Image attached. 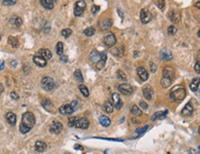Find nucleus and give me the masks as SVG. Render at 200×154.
I'll list each match as a JSON object with an SVG mask.
<instances>
[{
  "instance_id": "473e14b6",
  "label": "nucleus",
  "mask_w": 200,
  "mask_h": 154,
  "mask_svg": "<svg viewBox=\"0 0 200 154\" xmlns=\"http://www.w3.org/2000/svg\"><path fill=\"white\" fill-rule=\"evenodd\" d=\"M78 89H79V90H80V92L82 93L83 96H85V97H89V91L88 88H87L85 85L80 84V85L78 86Z\"/></svg>"
},
{
  "instance_id": "f704fd0d",
  "label": "nucleus",
  "mask_w": 200,
  "mask_h": 154,
  "mask_svg": "<svg viewBox=\"0 0 200 154\" xmlns=\"http://www.w3.org/2000/svg\"><path fill=\"white\" fill-rule=\"evenodd\" d=\"M131 114H133L134 116H142V111L139 109L138 106L133 105L131 108Z\"/></svg>"
},
{
  "instance_id": "37998d69",
  "label": "nucleus",
  "mask_w": 200,
  "mask_h": 154,
  "mask_svg": "<svg viewBox=\"0 0 200 154\" xmlns=\"http://www.w3.org/2000/svg\"><path fill=\"white\" fill-rule=\"evenodd\" d=\"M147 127H148V126H145L144 127H140V128H138V129H136V133H137V134L141 135V134H143L144 132H146V131H147Z\"/></svg>"
},
{
  "instance_id": "a878e982",
  "label": "nucleus",
  "mask_w": 200,
  "mask_h": 154,
  "mask_svg": "<svg viewBox=\"0 0 200 154\" xmlns=\"http://www.w3.org/2000/svg\"><path fill=\"white\" fill-rule=\"evenodd\" d=\"M103 109H104V111L105 113L111 114V113H113V111H114V105H113V104H112L111 101H105L104 104Z\"/></svg>"
},
{
  "instance_id": "2eb2a0df",
  "label": "nucleus",
  "mask_w": 200,
  "mask_h": 154,
  "mask_svg": "<svg viewBox=\"0 0 200 154\" xmlns=\"http://www.w3.org/2000/svg\"><path fill=\"white\" fill-rule=\"evenodd\" d=\"M160 57H161V58L163 59V60H171V59H173V53L171 52V51H170L168 48L164 47V48H162V51H161Z\"/></svg>"
},
{
  "instance_id": "4468645a",
  "label": "nucleus",
  "mask_w": 200,
  "mask_h": 154,
  "mask_svg": "<svg viewBox=\"0 0 200 154\" xmlns=\"http://www.w3.org/2000/svg\"><path fill=\"white\" fill-rule=\"evenodd\" d=\"M59 113H60L61 115H64V116H70L71 114L74 113V109L72 108V106H71L70 104L60 106V108H59Z\"/></svg>"
},
{
  "instance_id": "6e6552de",
  "label": "nucleus",
  "mask_w": 200,
  "mask_h": 154,
  "mask_svg": "<svg viewBox=\"0 0 200 154\" xmlns=\"http://www.w3.org/2000/svg\"><path fill=\"white\" fill-rule=\"evenodd\" d=\"M153 19L152 14L149 12L147 9H143L140 12V20L143 24H147L148 22H151Z\"/></svg>"
},
{
  "instance_id": "cd10ccee",
  "label": "nucleus",
  "mask_w": 200,
  "mask_h": 154,
  "mask_svg": "<svg viewBox=\"0 0 200 154\" xmlns=\"http://www.w3.org/2000/svg\"><path fill=\"white\" fill-rule=\"evenodd\" d=\"M99 121H100V124H101L102 126H104V127H109L111 125L110 118L105 116H102L101 117H100Z\"/></svg>"
},
{
  "instance_id": "49530a36",
  "label": "nucleus",
  "mask_w": 200,
  "mask_h": 154,
  "mask_svg": "<svg viewBox=\"0 0 200 154\" xmlns=\"http://www.w3.org/2000/svg\"><path fill=\"white\" fill-rule=\"evenodd\" d=\"M139 106H141V108L144 109V110H147V105L146 104L144 101H139Z\"/></svg>"
},
{
  "instance_id": "20e7f679",
  "label": "nucleus",
  "mask_w": 200,
  "mask_h": 154,
  "mask_svg": "<svg viewBox=\"0 0 200 154\" xmlns=\"http://www.w3.org/2000/svg\"><path fill=\"white\" fill-rule=\"evenodd\" d=\"M41 85H42V89L46 91H52L56 87L55 80L50 77L42 78V79L41 81Z\"/></svg>"
},
{
  "instance_id": "f8f14e48",
  "label": "nucleus",
  "mask_w": 200,
  "mask_h": 154,
  "mask_svg": "<svg viewBox=\"0 0 200 154\" xmlns=\"http://www.w3.org/2000/svg\"><path fill=\"white\" fill-rule=\"evenodd\" d=\"M112 100H113V102H114V105L115 109L117 110H120L123 106V101L121 100V97L118 93H113L112 94Z\"/></svg>"
},
{
  "instance_id": "0eeeda50",
  "label": "nucleus",
  "mask_w": 200,
  "mask_h": 154,
  "mask_svg": "<svg viewBox=\"0 0 200 154\" xmlns=\"http://www.w3.org/2000/svg\"><path fill=\"white\" fill-rule=\"evenodd\" d=\"M86 9L85 1H77L74 7V15L76 17H80Z\"/></svg>"
},
{
  "instance_id": "79ce46f5",
  "label": "nucleus",
  "mask_w": 200,
  "mask_h": 154,
  "mask_svg": "<svg viewBox=\"0 0 200 154\" xmlns=\"http://www.w3.org/2000/svg\"><path fill=\"white\" fill-rule=\"evenodd\" d=\"M2 3L5 6H12V5H15L17 1H15V0H4Z\"/></svg>"
},
{
  "instance_id": "5701e85b",
  "label": "nucleus",
  "mask_w": 200,
  "mask_h": 154,
  "mask_svg": "<svg viewBox=\"0 0 200 154\" xmlns=\"http://www.w3.org/2000/svg\"><path fill=\"white\" fill-rule=\"evenodd\" d=\"M162 75H163L164 78L170 79L172 81H173V79H174V72H173V70L172 68H164V69H163V72H162Z\"/></svg>"
},
{
  "instance_id": "9d476101",
  "label": "nucleus",
  "mask_w": 200,
  "mask_h": 154,
  "mask_svg": "<svg viewBox=\"0 0 200 154\" xmlns=\"http://www.w3.org/2000/svg\"><path fill=\"white\" fill-rule=\"evenodd\" d=\"M42 105L43 106V108H44L46 111H48V112H50V113L55 114L56 111V108H55V106H54V105L51 102V101L48 100V99H44V100L42 101Z\"/></svg>"
},
{
  "instance_id": "7c9ffc66",
  "label": "nucleus",
  "mask_w": 200,
  "mask_h": 154,
  "mask_svg": "<svg viewBox=\"0 0 200 154\" xmlns=\"http://www.w3.org/2000/svg\"><path fill=\"white\" fill-rule=\"evenodd\" d=\"M112 25H113V22H112V20H109V19H106V20H104L102 22V25H101V27H102V29H103V30H107V29L111 28V27H112Z\"/></svg>"
},
{
  "instance_id": "8fccbe9b",
  "label": "nucleus",
  "mask_w": 200,
  "mask_h": 154,
  "mask_svg": "<svg viewBox=\"0 0 200 154\" xmlns=\"http://www.w3.org/2000/svg\"><path fill=\"white\" fill-rule=\"evenodd\" d=\"M60 60H61L62 62H64V63H67V57L62 55V56L60 57Z\"/></svg>"
},
{
  "instance_id": "6ab92c4d",
  "label": "nucleus",
  "mask_w": 200,
  "mask_h": 154,
  "mask_svg": "<svg viewBox=\"0 0 200 154\" xmlns=\"http://www.w3.org/2000/svg\"><path fill=\"white\" fill-rule=\"evenodd\" d=\"M193 112H194V107L191 105V104L189 102V104H187V105L184 107V109H183L182 112H181V115H182L183 116H191V115L193 114Z\"/></svg>"
},
{
  "instance_id": "13d9d810",
  "label": "nucleus",
  "mask_w": 200,
  "mask_h": 154,
  "mask_svg": "<svg viewBox=\"0 0 200 154\" xmlns=\"http://www.w3.org/2000/svg\"><path fill=\"white\" fill-rule=\"evenodd\" d=\"M64 154H69V153H67V152H66V153H64Z\"/></svg>"
},
{
  "instance_id": "9b49d317",
  "label": "nucleus",
  "mask_w": 200,
  "mask_h": 154,
  "mask_svg": "<svg viewBox=\"0 0 200 154\" xmlns=\"http://www.w3.org/2000/svg\"><path fill=\"white\" fill-rule=\"evenodd\" d=\"M118 90H119V91H121L125 95H130V94L133 93V87L130 84H127V83L120 84L118 86Z\"/></svg>"
},
{
  "instance_id": "c03bdc74",
  "label": "nucleus",
  "mask_w": 200,
  "mask_h": 154,
  "mask_svg": "<svg viewBox=\"0 0 200 154\" xmlns=\"http://www.w3.org/2000/svg\"><path fill=\"white\" fill-rule=\"evenodd\" d=\"M10 97H11V99H13V100H19V98H20L19 94H18L16 91H11Z\"/></svg>"
},
{
  "instance_id": "58836bf2",
  "label": "nucleus",
  "mask_w": 200,
  "mask_h": 154,
  "mask_svg": "<svg viewBox=\"0 0 200 154\" xmlns=\"http://www.w3.org/2000/svg\"><path fill=\"white\" fill-rule=\"evenodd\" d=\"M61 34L64 38H68L71 34H72V31L70 29H64L61 31Z\"/></svg>"
},
{
  "instance_id": "c756f323",
  "label": "nucleus",
  "mask_w": 200,
  "mask_h": 154,
  "mask_svg": "<svg viewBox=\"0 0 200 154\" xmlns=\"http://www.w3.org/2000/svg\"><path fill=\"white\" fill-rule=\"evenodd\" d=\"M8 42H9V44L11 45L13 48H17V47H19V45H20L19 40H18L16 37H13V36L9 37V39H8Z\"/></svg>"
},
{
  "instance_id": "4be33fe9",
  "label": "nucleus",
  "mask_w": 200,
  "mask_h": 154,
  "mask_svg": "<svg viewBox=\"0 0 200 154\" xmlns=\"http://www.w3.org/2000/svg\"><path fill=\"white\" fill-rule=\"evenodd\" d=\"M136 73H137V75H138V77L142 79V80H147V79H148V73L147 72V70L144 68H138L137 69H136Z\"/></svg>"
},
{
  "instance_id": "de8ad7c7",
  "label": "nucleus",
  "mask_w": 200,
  "mask_h": 154,
  "mask_svg": "<svg viewBox=\"0 0 200 154\" xmlns=\"http://www.w3.org/2000/svg\"><path fill=\"white\" fill-rule=\"evenodd\" d=\"M156 4H157V6L159 7V9H163V8H164V5H165L164 1H159V2H157Z\"/></svg>"
},
{
  "instance_id": "2f4dec72",
  "label": "nucleus",
  "mask_w": 200,
  "mask_h": 154,
  "mask_svg": "<svg viewBox=\"0 0 200 154\" xmlns=\"http://www.w3.org/2000/svg\"><path fill=\"white\" fill-rule=\"evenodd\" d=\"M161 84H162V88H168V87L171 86L172 80H171L170 79H168V78L162 77V80H161Z\"/></svg>"
},
{
  "instance_id": "bb28decb",
  "label": "nucleus",
  "mask_w": 200,
  "mask_h": 154,
  "mask_svg": "<svg viewBox=\"0 0 200 154\" xmlns=\"http://www.w3.org/2000/svg\"><path fill=\"white\" fill-rule=\"evenodd\" d=\"M167 111H162V112H157L155 113L153 116H152V118L151 120L152 121H155L156 119H164L167 116Z\"/></svg>"
},
{
  "instance_id": "f03ea898",
  "label": "nucleus",
  "mask_w": 200,
  "mask_h": 154,
  "mask_svg": "<svg viewBox=\"0 0 200 154\" xmlns=\"http://www.w3.org/2000/svg\"><path fill=\"white\" fill-rule=\"evenodd\" d=\"M35 125V116L31 112H26L22 115L21 124L20 125V131L22 134L28 133Z\"/></svg>"
},
{
  "instance_id": "e433bc0d",
  "label": "nucleus",
  "mask_w": 200,
  "mask_h": 154,
  "mask_svg": "<svg viewBox=\"0 0 200 154\" xmlns=\"http://www.w3.org/2000/svg\"><path fill=\"white\" fill-rule=\"evenodd\" d=\"M95 32H96V30H95V28H93V27H89V28H87V29L84 31V34H85L86 36H89V37L94 35Z\"/></svg>"
},
{
  "instance_id": "72a5a7b5",
  "label": "nucleus",
  "mask_w": 200,
  "mask_h": 154,
  "mask_svg": "<svg viewBox=\"0 0 200 154\" xmlns=\"http://www.w3.org/2000/svg\"><path fill=\"white\" fill-rule=\"evenodd\" d=\"M56 54L61 57V56L63 55V52H64V44H63V42H58L57 44H56Z\"/></svg>"
},
{
  "instance_id": "7ed1b4c3",
  "label": "nucleus",
  "mask_w": 200,
  "mask_h": 154,
  "mask_svg": "<svg viewBox=\"0 0 200 154\" xmlns=\"http://www.w3.org/2000/svg\"><path fill=\"white\" fill-rule=\"evenodd\" d=\"M185 96H186L185 89L181 85L174 86L170 93V98L173 101H182L185 98Z\"/></svg>"
},
{
  "instance_id": "a19ab883",
  "label": "nucleus",
  "mask_w": 200,
  "mask_h": 154,
  "mask_svg": "<svg viewBox=\"0 0 200 154\" xmlns=\"http://www.w3.org/2000/svg\"><path fill=\"white\" fill-rule=\"evenodd\" d=\"M77 120H78V118H77V117H75V116H72V117H70V118H69V120H68V126H69L70 127H75V124H76Z\"/></svg>"
},
{
  "instance_id": "b1692460",
  "label": "nucleus",
  "mask_w": 200,
  "mask_h": 154,
  "mask_svg": "<svg viewBox=\"0 0 200 154\" xmlns=\"http://www.w3.org/2000/svg\"><path fill=\"white\" fill-rule=\"evenodd\" d=\"M46 148H47V145L43 141H41V140L36 141V143H35V149H36V151L43 152L46 149Z\"/></svg>"
},
{
  "instance_id": "423d86ee",
  "label": "nucleus",
  "mask_w": 200,
  "mask_h": 154,
  "mask_svg": "<svg viewBox=\"0 0 200 154\" xmlns=\"http://www.w3.org/2000/svg\"><path fill=\"white\" fill-rule=\"evenodd\" d=\"M63 130V124L58 122V121H54L51 126L49 127V131L51 134H54V135H58L62 132Z\"/></svg>"
},
{
  "instance_id": "ddd939ff",
  "label": "nucleus",
  "mask_w": 200,
  "mask_h": 154,
  "mask_svg": "<svg viewBox=\"0 0 200 154\" xmlns=\"http://www.w3.org/2000/svg\"><path fill=\"white\" fill-rule=\"evenodd\" d=\"M89 122L85 117H81V118L78 119L76 124H75V127L80 128V129H87L89 127Z\"/></svg>"
},
{
  "instance_id": "603ef678",
  "label": "nucleus",
  "mask_w": 200,
  "mask_h": 154,
  "mask_svg": "<svg viewBox=\"0 0 200 154\" xmlns=\"http://www.w3.org/2000/svg\"><path fill=\"white\" fill-rule=\"evenodd\" d=\"M74 148H79V149L83 150V148H82L81 146H79V145H75V146H74Z\"/></svg>"
},
{
  "instance_id": "dca6fc26",
  "label": "nucleus",
  "mask_w": 200,
  "mask_h": 154,
  "mask_svg": "<svg viewBox=\"0 0 200 154\" xmlns=\"http://www.w3.org/2000/svg\"><path fill=\"white\" fill-rule=\"evenodd\" d=\"M33 62H34L35 65H37L38 67H41V68H43V67H45L47 65V61L38 54H36L33 57Z\"/></svg>"
},
{
  "instance_id": "bf43d9fd",
  "label": "nucleus",
  "mask_w": 200,
  "mask_h": 154,
  "mask_svg": "<svg viewBox=\"0 0 200 154\" xmlns=\"http://www.w3.org/2000/svg\"><path fill=\"white\" fill-rule=\"evenodd\" d=\"M0 41H1V36H0Z\"/></svg>"
},
{
  "instance_id": "aec40b11",
  "label": "nucleus",
  "mask_w": 200,
  "mask_h": 154,
  "mask_svg": "<svg viewBox=\"0 0 200 154\" xmlns=\"http://www.w3.org/2000/svg\"><path fill=\"white\" fill-rule=\"evenodd\" d=\"M6 119H7V122L10 125V126H15L16 123H17V117H16V115L12 112H9L7 115H6Z\"/></svg>"
},
{
  "instance_id": "a211bd4d",
  "label": "nucleus",
  "mask_w": 200,
  "mask_h": 154,
  "mask_svg": "<svg viewBox=\"0 0 200 154\" xmlns=\"http://www.w3.org/2000/svg\"><path fill=\"white\" fill-rule=\"evenodd\" d=\"M143 95L147 100L151 101L153 99V90H152V88L151 86H147L143 90Z\"/></svg>"
},
{
  "instance_id": "ea45409f",
  "label": "nucleus",
  "mask_w": 200,
  "mask_h": 154,
  "mask_svg": "<svg viewBox=\"0 0 200 154\" xmlns=\"http://www.w3.org/2000/svg\"><path fill=\"white\" fill-rule=\"evenodd\" d=\"M176 32H177V28H176L175 26L171 25V26L168 28V33H169L170 35H173V34H175Z\"/></svg>"
},
{
  "instance_id": "f3484780",
  "label": "nucleus",
  "mask_w": 200,
  "mask_h": 154,
  "mask_svg": "<svg viewBox=\"0 0 200 154\" xmlns=\"http://www.w3.org/2000/svg\"><path fill=\"white\" fill-rule=\"evenodd\" d=\"M38 55H40L42 57H43L46 61L49 60V59H51L52 58V52L50 50L48 49H40L39 50V52L37 53Z\"/></svg>"
},
{
  "instance_id": "393cba45",
  "label": "nucleus",
  "mask_w": 200,
  "mask_h": 154,
  "mask_svg": "<svg viewBox=\"0 0 200 154\" xmlns=\"http://www.w3.org/2000/svg\"><path fill=\"white\" fill-rule=\"evenodd\" d=\"M9 23L15 27H20L22 24V20H21V18H20L18 16H13L9 20Z\"/></svg>"
},
{
  "instance_id": "09e8293b",
  "label": "nucleus",
  "mask_w": 200,
  "mask_h": 154,
  "mask_svg": "<svg viewBox=\"0 0 200 154\" xmlns=\"http://www.w3.org/2000/svg\"><path fill=\"white\" fill-rule=\"evenodd\" d=\"M71 106H72V108L74 109V111L78 108V101H73L72 102H71Z\"/></svg>"
},
{
  "instance_id": "412c9836",
  "label": "nucleus",
  "mask_w": 200,
  "mask_h": 154,
  "mask_svg": "<svg viewBox=\"0 0 200 154\" xmlns=\"http://www.w3.org/2000/svg\"><path fill=\"white\" fill-rule=\"evenodd\" d=\"M40 3L44 9H46L48 10H51L54 9L55 1H53V0H41Z\"/></svg>"
},
{
  "instance_id": "c85d7f7f",
  "label": "nucleus",
  "mask_w": 200,
  "mask_h": 154,
  "mask_svg": "<svg viewBox=\"0 0 200 154\" xmlns=\"http://www.w3.org/2000/svg\"><path fill=\"white\" fill-rule=\"evenodd\" d=\"M189 87H190V89H191L192 91L195 92V91L198 90V87H199V78L194 79L192 80V82L190 83Z\"/></svg>"
},
{
  "instance_id": "1a4fd4ad",
  "label": "nucleus",
  "mask_w": 200,
  "mask_h": 154,
  "mask_svg": "<svg viewBox=\"0 0 200 154\" xmlns=\"http://www.w3.org/2000/svg\"><path fill=\"white\" fill-rule=\"evenodd\" d=\"M168 17L170 19L171 21H173V23H177L180 21L181 20V12L179 10H175V9H172L169 13H168Z\"/></svg>"
},
{
  "instance_id": "39448f33",
  "label": "nucleus",
  "mask_w": 200,
  "mask_h": 154,
  "mask_svg": "<svg viewBox=\"0 0 200 154\" xmlns=\"http://www.w3.org/2000/svg\"><path fill=\"white\" fill-rule=\"evenodd\" d=\"M104 43L107 47H113L116 43V37L113 32H107L104 37Z\"/></svg>"
},
{
  "instance_id": "5fc2aeb1",
  "label": "nucleus",
  "mask_w": 200,
  "mask_h": 154,
  "mask_svg": "<svg viewBox=\"0 0 200 154\" xmlns=\"http://www.w3.org/2000/svg\"><path fill=\"white\" fill-rule=\"evenodd\" d=\"M189 152H190L191 154H195V149H193V148H191V149L189 150Z\"/></svg>"
},
{
  "instance_id": "c9c22d12",
  "label": "nucleus",
  "mask_w": 200,
  "mask_h": 154,
  "mask_svg": "<svg viewBox=\"0 0 200 154\" xmlns=\"http://www.w3.org/2000/svg\"><path fill=\"white\" fill-rule=\"evenodd\" d=\"M74 78H75V79H76L78 82H83V77H82L81 71H80L79 69H77V70L74 72Z\"/></svg>"
},
{
  "instance_id": "f257e3e1",
  "label": "nucleus",
  "mask_w": 200,
  "mask_h": 154,
  "mask_svg": "<svg viewBox=\"0 0 200 154\" xmlns=\"http://www.w3.org/2000/svg\"><path fill=\"white\" fill-rule=\"evenodd\" d=\"M89 61L95 66L98 70H102L107 61V53L106 52H98L97 50H93L89 54Z\"/></svg>"
},
{
  "instance_id": "4c0bfd02",
  "label": "nucleus",
  "mask_w": 200,
  "mask_h": 154,
  "mask_svg": "<svg viewBox=\"0 0 200 154\" xmlns=\"http://www.w3.org/2000/svg\"><path fill=\"white\" fill-rule=\"evenodd\" d=\"M116 77L119 79H121V80H124V81H125L126 79H127V78H126V75L122 71V70H118L117 71V73H116Z\"/></svg>"
},
{
  "instance_id": "6e6d98bb",
  "label": "nucleus",
  "mask_w": 200,
  "mask_h": 154,
  "mask_svg": "<svg viewBox=\"0 0 200 154\" xmlns=\"http://www.w3.org/2000/svg\"><path fill=\"white\" fill-rule=\"evenodd\" d=\"M4 66H5V63L3 62V63H2V65H1V66H0V70H2V68H4Z\"/></svg>"
},
{
  "instance_id": "a18cd8bd",
  "label": "nucleus",
  "mask_w": 200,
  "mask_h": 154,
  "mask_svg": "<svg viewBox=\"0 0 200 154\" xmlns=\"http://www.w3.org/2000/svg\"><path fill=\"white\" fill-rule=\"evenodd\" d=\"M98 10H100V7L99 6H96V5H92L91 7V12L93 14H96L98 12Z\"/></svg>"
},
{
  "instance_id": "4d7b16f0",
  "label": "nucleus",
  "mask_w": 200,
  "mask_h": 154,
  "mask_svg": "<svg viewBox=\"0 0 200 154\" xmlns=\"http://www.w3.org/2000/svg\"><path fill=\"white\" fill-rule=\"evenodd\" d=\"M199 3H200V2H197V4H196V7H197V8H199Z\"/></svg>"
},
{
  "instance_id": "864d4df0",
  "label": "nucleus",
  "mask_w": 200,
  "mask_h": 154,
  "mask_svg": "<svg viewBox=\"0 0 200 154\" xmlns=\"http://www.w3.org/2000/svg\"><path fill=\"white\" fill-rule=\"evenodd\" d=\"M4 91V87L2 84H0V93H2Z\"/></svg>"
},
{
  "instance_id": "3c124183",
  "label": "nucleus",
  "mask_w": 200,
  "mask_h": 154,
  "mask_svg": "<svg viewBox=\"0 0 200 154\" xmlns=\"http://www.w3.org/2000/svg\"><path fill=\"white\" fill-rule=\"evenodd\" d=\"M199 69H200V68H199V62H196V64H195V71L197 74H199Z\"/></svg>"
}]
</instances>
